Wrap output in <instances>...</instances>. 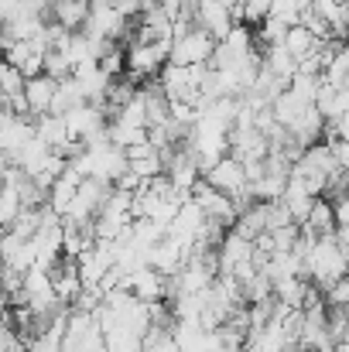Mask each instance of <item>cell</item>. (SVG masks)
<instances>
[{
    "instance_id": "1",
    "label": "cell",
    "mask_w": 349,
    "mask_h": 352,
    "mask_svg": "<svg viewBox=\"0 0 349 352\" xmlns=\"http://www.w3.org/2000/svg\"><path fill=\"white\" fill-rule=\"evenodd\" d=\"M168 55H171V41H134L130 48H123V62H127V79L130 82H144V79H154L161 76V69L168 65Z\"/></svg>"
},
{
    "instance_id": "2",
    "label": "cell",
    "mask_w": 349,
    "mask_h": 352,
    "mask_svg": "<svg viewBox=\"0 0 349 352\" xmlns=\"http://www.w3.org/2000/svg\"><path fill=\"white\" fill-rule=\"evenodd\" d=\"M233 3L236 0H192L189 3V17L195 28H202L206 34H213L216 41H223L233 31Z\"/></svg>"
},
{
    "instance_id": "3",
    "label": "cell",
    "mask_w": 349,
    "mask_h": 352,
    "mask_svg": "<svg viewBox=\"0 0 349 352\" xmlns=\"http://www.w3.org/2000/svg\"><path fill=\"white\" fill-rule=\"evenodd\" d=\"M127 17L114 7V0H89V17H86V34L100 38V41H114L120 45V38L127 34Z\"/></svg>"
},
{
    "instance_id": "4",
    "label": "cell",
    "mask_w": 349,
    "mask_h": 352,
    "mask_svg": "<svg viewBox=\"0 0 349 352\" xmlns=\"http://www.w3.org/2000/svg\"><path fill=\"white\" fill-rule=\"evenodd\" d=\"M213 52H216V38L206 34L202 28H192L189 34H182V38L171 41L168 65H209L213 62Z\"/></svg>"
},
{
    "instance_id": "5",
    "label": "cell",
    "mask_w": 349,
    "mask_h": 352,
    "mask_svg": "<svg viewBox=\"0 0 349 352\" xmlns=\"http://www.w3.org/2000/svg\"><path fill=\"white\" fill-rule=\"evenodd\" d=\"M189 199L202 209V216H206L209 223H220V226L233 230V223H236V206H233V199H226L223 192H216L206 178L195 182V188H192Z\"/></svg>"
},
{
    "instance_id": "6",
    "label": "cell",
    "mask_w": 349,
    "mask_h": 352,
    "mask_svg": "<svg viewBox=\"0 0 349 352\" xmlns=\"http://www.w3.org/2000/svg\"><path fill=\"white\" fill-rule=\"evenodd\" d=\"M55 89H59V82L48 79V76H34V79H28V82H24V103H28V113H31V117H48V113H52Z\"/></svg>"
},
{
    "instance_id": "7",
    "label": "cell",
    "mask_w": 349,
    "mask_h": 352,
    "mask_svg": "<svg viewBox=\"0 0 349 352\" xmlns=\"http://www.w3.org/2000/svg\"><path fill=\"white\" fill-rule=\"evenodd\" d=\"M48 10H52V21L62 24L65 31H83L86 28V17H89V0H48Z\"/></svg>"
},
{
    "instance_id": "8",
    "label": "cell",
    "mask_w": 349,
    "mask_h": 352,
    "mask_svg": "<svg viewBox=\"0 0 349 352\" xmlns=\"http://www.w3.org/2000/svg\"><path fill=\"white\" fill-rule=\"evenodd\" d=\"M308 110H312V103L298 100V96H295L291 89H281V93H277V96L271 100V117L277 120V123H281L284 130H291V126H295L298 120L305 117Z\"/></svg>"
},
{
    "instance_id": "9",
    "label": "cell",
    "mask_w": 349,
    "mask_h": 352,
    "mask_svg": "<svg viewBox=\"0 0 349 352\" xmlns=\"http://www.w3.org/2000/svg\"><path fill=\"white\" fill-rule=\"evenodd\" d=\"M326 41H319L308 28H302V24H295V28H288V34H284V41H281V48L295 58V62H302L305 55H312V52H319Z\"/></svg>"
},
{
    "instance_id": "10",
    "label": "cell",
    "mask_w": 349,
    "mask_h": 352,
    "mask_svg": "<svg viewBox=\"0 0 349 352\" xmlns=\"http://www.w3.org/2000/svg\"><path fill=\"white\" fill-rule=\"evenodd\" d=\"M86 100H83V93H79V86H76V79L69 76V79H62L59 82V89H55V100H52V117H65V113H72L76 107H83Z\"/></svg>"
},
{
    "instance_id": "11",
    "label": "cell",
    "mask_w": 349,
    "mask_h": 352,
    "mask_svg": "<svg viewBox=\"0 0 349 352\" xmlns=\"http://www.w3.org/2000/svg\"><path fill=\"white\" fill-rule=\"evenodd\" d=\"M24 76H21V69H14V65H7V62H0V89H3V100H14V96H21L24 93Z\"/></svg>"
},
{
    "instance_id": "12",
    "label": "cell",
    "mask_w": 349,
    "mask_h": 352,
    "mask_svg": "<svg viewBox=\"0 0 349 352\" xmlns=\"http://www.w3.org/2000/svg\"><path fill=\"white\" fill-rule=\"evenodd\" d=\"M45 76L55 79V82H62V79L72 76V62H69L62 52H48V55H45Z\"/></svg>"
},
{
    "instance_id": "13",
    "label": "cell",
    "mask_w": 349,
    "mask_h": 352,
    "mask_svg": "<svg viewBox=\"0 0 349 352\" xmlns=\"http://www.w3.org/2000/svg\"><path fill=\"white\" fill-rule=\"evenodd\" d=\"M322 294H326V308H336V311L349 308V274L343 277V280L329 284V287H326Z\"/></svg>"
},
{
    "instance_id": "14",
    "label": "cell",
    "mask_w": 349,
    "mask_h": 352,
    "mask_svg": "<svg viewBox=\"0 0 349 352\" xmlns=\"http://www.w3.org/2000/svg\"><path fill=\"white\" fill-rule=\"evenodd\" d=\"M114 7L130 21V17H137V14H144V7H147V0H114Z\"/></svg>"
},
{
    "instance_id": "15",
    "label": "cell",
    "mask_w": 349,
    "mask_h": 352,
    "mask_svg": "<svg viewBox=\"0 0 349 352\" xmlns=\"http://www.w3.org/2000/svg\"><path fill=\"white\" fill-rule=\"evenodd\" d=\"M332 212H336V226H349V192H343L332 202Z\"/></svg>"
},
{
    "instance_id": "16",
    "label": "cell",
    "mask_w": 349,
    "mask_h": 352,
    "mask_svg": "<svg viewBox=\"0 0 349 352\" xmlns=\"http://www.w3.org/2000/svg\"><path fill=\"white\" fill-rule=\"evenodd\" d=\"M343 318H346V336H349V308H343Z\"/></svg>"
},
{
    "instance_id": "17",
    "label": "cell",
    "mask_w": 349,
    "mask_h": 352,
    "mask_svg": "<svg viewBox=\"0 0 349 352\" xmlns=\"http://www.w3.org/2000/svg\"><path fill=\"white\" fill-rule=\"evenodd\" d=\"M322 3H349V0H322Z\"/></svg>"
},
{
    "instance_id": "18",
    "label": "cell",
    "mask_w": 349,
    "mask_h": 352,
    "mask_svg": "<svg viewBox=\"0 0 349 352\" xmlns=\"http://www.w3.org/2000/svg\"><path fill=\"white\" fill-rule=\"evenodd\" d=\"M0 103H3V89H0Z\"/></svg>"
}]
</instances>
